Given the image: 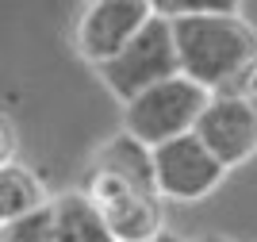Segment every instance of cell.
<instances>
[{
    "mask_svg": "<svg viewBox=\"0 0 257 242\" xmlns=\"http://www.w3.org/2000/svg\"><path fill=\"white\" fill-rule=\"evenodd\" d=\"M173 42L181 77L196 81L204 93H226L257 62V31L242 12L173 20Z\"/></svg>",
    "mask_w": 257,
    "mask_h": 242,
    "instance_id": "obj_1",
    "label": "cell"
},
{
    "mask_svg": "<svg viewBox=\"0 0 257 242\" xmlns=\"http://www.w3.org/2000/svg\"><path fill=\"white\" fill-rule=\"evenodd\" d=\"M207 100H211V93H204L188 77L161 81L123 108V135H131L146 150H158L181 135H192Z\"/></svg>",
    "mask_w": 257,
    "mask_h": 242,
    "instance_id": "obj_2",
    "label": "cell"
},
{
    "mask_svg": "<svg viewBox=\"0 0 257 242\" xmlns=\"http://www.w3.org/2000/svg\"><path fill=\"white\" fill-rule=\"evenodd\" d=\"M100 81L107 85V93L127 108L135 96L150 93L154 85L181 77V62H177V42H173V23L161 20L154 12V20L139 31V39L119 54L115 62H107L96 69Z\"/></svg>",
    "mask_w": 257,
    "mask_h": 242,
    "instance_id": "obj_3",
    "label": "cell"
},
{
    "mask_svg": "<svg viewBox=\"0 0 257 242\" xmlns=\"http://www.w3.org/2000/svg\"><path fill=\"white\" fill-rule=\"evenodd\" d=\"M154 20V0H92L73 23V50L92 69L115 62Z\"/></svg>",
    "mask_w": 257,
    "mask_h": 242,
    "instance_id": "obj_4",
    "label": "cell"
},
{
    "mask_svg": "<svg viewBox=\"0 0 257 242\" xmlns=\"http://www.w3.org/2000/svg\"><path fill=\"white\" fill-rule=\"evenodd\" d=\"M85 192H88V200L96 204L100 219L107 223L115 242H154L165 231L158 192L142 189V185L119 177V173H107V169L92 166Z\"/></svg>",
    "mask_w": 257,
    "mask_h": 242,
    "instance_id": "obj_5",
    "label": "cell"
},
{
    "mask_svg": "<svg viewBox=\"0 0 257 242\" xmlns=\"http://www.w3.org/2000/svg\"><path fill=\"white\" fill-rule=\"evenodd\" d=\"M154 162V192L165 204H200L226 181V169L207 154L196 135H181L150 150Z\"/></svg>",
    "mask_w": 257,
    "mask_h": 242,
    "instance_id": "obj_6",
    "label": "cell"
},
{
    "mask_svg": "<svg viewBox=\"0 0 257 242\" xmlns=\"http://www.w3.org/2000/svg\"><path fill=\"white\" fill-rule=\"evenodd\" d=\"M192 135L230 173V169L246 166L257 154V108H249L230 89L226 93H211V100H207V108H204V116H200Z\"/></svg>",
    "mask_w": 257,
    "mask_h": 242,
    "instance_id": "obj_7",
    "label": "cell"
},
{
    "mask_svg": "<svg viewBox=\"0 0 257 242\" xmlns=\"http://www.w3.org/2000/svg\"><path fill=\"white\" fill-rule=\"evenodd\" d=\"M50 211H54V242H115L85 189H65L50 196Z\"/></svg>",
    "mask_w": 257,
    "mask_h": 242,
    "instance_id": "obj_8",
    "label": "cell"
},
{
    "mask_svg": "<svg viewBox=\"0 0 257 242\" xmlns=\"http://www.w3.org/2000/svg\"><path fill=\"white\" fill-rule=\"evenodd\" d=\"M46 204H50V196H46L43 181L23 162H12V166L0 169V231L35 215V211H43Z\"/></svg>",
    "mask_w": 257,
    "mask_h": 242,
    "instance_id": "obj_9",
    "label": "cell"
},
{
    "mask_svg": "<svg viewBox=\"0 0 257 242\" xmlns=\"http://www.w3.org/2000/svg\"><path fill=\"white\" fill-rule=\"evenodd\" d=\"M92 166L107 169V173H119V177H127V181H135V185H142V189L154 192V162H150V150L142 146V142H135L131 135H123V131L100 146V154H96Z\"/></svg>",
    "mask_w": 257,
    "mask_h": 242,
    "instance_id": "obj_10",
    "label": "cell"
},
{
    "mask_svg": "<svg viewBox=\"0 0 257 242\" xmlns=\"http://www.w3.org/2000/svg\"><path fill=\"white\" fill-rule=\"evenodd\" d=\"M0 242H54V211L46 204L43 211H35L27 219L12 223L0 231Z\"/></svg>",
    "mask_w": 257,
    "mask_h": 242,
    "instance_id": "obj_11",
    "label": "cell"
},
{
    "mask_svg": "<svg viewBox=\"0 0 257 242\" xmlns=\"http://www.w3.org/2000/svg\"><path fill=\"white\" fill-rule=\"evenodd\" d=\"M230 93H238V96H242V100H246L249 108H257V62H253V65L246 69V73H242V77L234 81V89H230Z\"/></svg>",
    "mask_w": 257,
    "mask_h": 242,
    "instance_id": "obj_12",
    "label": "cell"
},
{
    "mask_svg": "<svg viewBox=\"0 0 257 242\" xmlns=\"http://www.w3.org/2000/svg\"><path fill=\"white\" fill-rule=\"evenodd\" d=\"M16 162V131H12V123L4 116H0V169L12 166Z\"/></svg>",
    "mask_w": 257,
    "mask_h": 242,
    "instance_id": "obj_13",
    "label": "cell"
},
{
    "mask_svg": "<svg viewBox=\"0 0 257 242\" xmlns=\"http://www.w3.org/2000/svg\"><path fill=\"white\" fill-rule=\"evenodd\" d=\"M154 242H184V238H181V234H177V231H169V227H165V231H161V234H158V238H154Z\"/></svg>",
    "mask_w": 257,
    "mask_h": 242,
    "instance_id": "obj_14",
    "label": "cell"
},
{
    "mask_svg": "<svg viewBox=\"0 0 257 242\" xmlns=\"http://www.w3.org/2000/svg\"><path fill=\"white\" fill-rule=\"evenodd\" d=\"M196 242H230V238H223V234H204V238H196Z\"/></svg>",
    "mask_w": 257,
    "mask_h": 242,
    "instance_id": "obj_15",
    "label": "cell"
}]
</instances>
